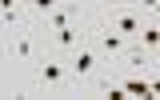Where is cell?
<instances>
[{"mask_svg":"<svg viewBox=\"0 0 160 100\" xmlns=\"http://www.w3.org/2000/svg\"><path fill=\"white\" fill-rule=\"evenodd\" d=\"M100 68H104V60H100V52L92 48V40L84 36L76 48L68 52V76H76V84H88Z\"/></svg>","mask_w":160,"mask_h":100,"instance_id":"3957f363","label":"cell"},{"mask_svg":"<svg viewBox=\"0 0 160 100\" xmlns=\"http://www.w3.org/2000/svg\"><path fill=\"white\" fill-rule=\"evenodd\" d=\"M136 44L148 52V56H156V44H160V24H156V20H148V24L136 32Z\"/></svg>","mask_w":160,"mask_h":100,"instance_id":"277c9868","label":"cell"},{"mask_svg":"<svg viewBox=\"0 0 160 100\" xmlns=\"http://www.w3.org/2000/svg\"><path fill=\"white\" fill-rule=\"evenodd\" d=\"M40 36V24H24V28H12V32H0V48H4V56L16 60V64H36L44 56V48L36 44Z\"/></svg>","mask_w":160,"mask_h":100,"instance_id":"6da1fadb","label":"cell"},{"mask_svg":"<svg viewBox=\"0 0 160 100\" xmlns=\"http://www.w3.org/2000/svg\"><path fill=\"white\" fill-rule=\"evenodd\" d=\"M84 4H88V8H100V4H104V0H84Z\"/></svg>","mask_w":160,"mask_h":100,"instance_id":"5b68a950","label":"cell"},{"mask_svg":"<svg viewBox=\"0 0 160 100\" xmlns=\"http://www.w3.org/2000/svg\"><path fill=\"white\" fill-rule=\"evenodd\" d=\"M32 72H36V84H32V92H56L68 84V60L64 56H52V52H44V56L32 64Z\"/></svg>","mask_w":160,"mask_h":100,"instance_id":"7a4b0ae2","label":"cell"}]
</instances>
